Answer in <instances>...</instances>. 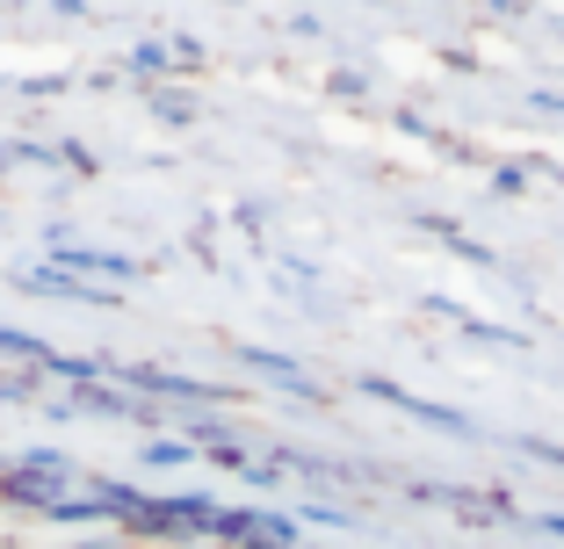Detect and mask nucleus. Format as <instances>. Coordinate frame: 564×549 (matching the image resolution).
<instances>
[{
	"label": "nucleus",
	"mask_w": 564,
	"mask_h": 549,
	"mask_svg": "<svg viewBox=\"0 0 564 549\" xmlns=\"http://www.w3.org/2000/svg\"><path fill=\"white\" fill-rule=\"evenodd\" d=\"M362 391H369V398H383V405H399V413H413L420 427H442V433H456V441H478V427H470V419H456V413H442V405L413 398V391H399V383H383V376H362Z\"/></svg>",
	"instance_id": "f257e3e1"
},
{
	"label": "nucleus",
	"mask_w": 564,
	"mask_h": 549,
	"mask_svg": "<svg viewBox=\"0 0 564 549\" xmlns=\"http://www.w3.org/2000/svg\"><path fill=\"white\" fill-rule=\"evenodd\" d=\"M239 362H247L253 376H275V383H290V391H304V398H318V383L304 376V369L290 362V354H268V348H247V354H239Z\"/></svg>",
	"instance_id": "f03ea898"
},
{
	"label": "nucleus",
	"mask_w": 564,
	"mask_h": 549,
	"mask_svg": "<svg viewBox=\"0 0 564 549\" xmlns=\"http://www.w3.org/2000/svg\"><path fill=\"white\" fill-rule=\"evenodd\" d=\"M492 182H499V196H521V188H529V174H521V167H499Z\"/></svg>",
	"instance_id": "7ed1b4c3"
},
{
	"label": "nucleus",
	"mask_w": 564,
	"mask_h": 549,
	"mask_svg": "<svg viewBox=\"0 0 564 549\" xmlns=\"http://www.w3.org/2000/svg\"><path fill=\"white\" fill-rule=\"evenodd\" d=\"M535 528H543L550 542H564V514H535Z\"/></svg>",
	"instance_id": "20e7f679"
}]
</instances>
